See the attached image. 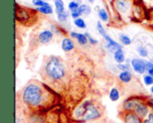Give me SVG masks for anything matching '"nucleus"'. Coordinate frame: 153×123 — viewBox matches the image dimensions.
<instances>
[{
  "label": "nucleus",
  "instance_id": "obj_20",
  "mask_svg": "<svg viewBox=\"0 0 153 123\" xmlns=\"http://www.w3.org/2000/svg\"><path fill=\"white\" fill-rule=\"evenodd\" d=\"M79 11L81 12V13H82V15L83 14V15H89L90 13H91V7L88 5V4H81L80 5V8H79Z\"/></svg>",
  "mask_w": 153,
  "mask_h": 123
},
{
  "label": "nucleus",
  "instance_id": "obj_17",
  "mask_svg": "<svg viewBox=\"0 0 153 123\" xmlns=\"http://www.w3.org/2000/svg\"><path fill=\"white\" fill-rule=\"evenodd\" d=\"M54 3H55V7H56V12L57 14L65 12V4L63 0H54Z\"/></svg>",
  "mask_w": 153,
  "mask_h": 123
},
{
  "label": "nucleus",
  "instance_id": "obj_29",
  "mask_svg": "<svg viewBox=\"0 0 153 123\" xmlns=\"http://www.w3.org/2000/svg\"><path fill=\"white\" fill-rule=\"evenodd\" d=\"M146 71L149 75L153 77V63L152 62H146Z\"/></svg>",
  "mask_w": 153,
  "mask_h": 123
},
{
  "label": "nucleus",
  "instance_id": "obj_6",
  "mask_svg": "<svg viewBox=\"0 0 153 123\" xmlns=\"http://www.w3.org/2000/svg\"><path fill=\"white\" fill-rule=\"evenodd\" d=\"M133 70L138 74H143L146 71V61L140 58H134L131 61Z\"/></svg>",
  "mask_w": 153,
  "mask_h": 123
},
{
  "label": "nucleus",
  "instance_id": "obj_3",
  "mask_svg": "<svg viewBox=\"0 0 153 123\" xmlns=\"http://www.w3.org/2000/svg\"><path fill=\"white\" fill-rule=\"evenodd\" d=\"M45 71L52 80H59L65 76V69L59 57L51 56L45 65Z\"/></svg>",
  "mask_w": 153,
  "mask_h": 123
},
{
  "label": "nucleus",
  "instance_id": "obj_7",
  "mask_svg": "<svg viewBox=\"0 0 153 123\" xmlns=\"http://www.w3.org/2000/svg\"><path fill=\"white\" fill-rule=\"evenodd\" d=\"M122 119L125 123H143V119L134 112H124Z\"/></svg>",
  "mask_w": 153,
  "mask_h": 123
},
{
  "label": "nucleus",
  "instance_id": "obj_10",
  "mask_svg": "<svg viewBox=\"0 0 153 123\" xmlns=\"http://www.w3.org/2000/svg\"><path fill=\"white\" fill-rule=\"evenodd\" d=\"M54 37V32L52 30H43L39 35V41L41 44H48L49 43Z\"/></svg>",
  "mask_w": 153,
  "mask_h": 123
},
{
  "label": "nucleus",
  "instance_id": "obj_8",
  "mask_svg": "<svg viewBox=\"0 0 153 123\" xmlns=\"http://www.w3.org/2000/svg\"><path fill=\"white\" fill-rule=\"evenodd\" d=\"M134 113L139 115L142 119H145L148 114L151 113L150 112V106L148 105L147 103L145 102H141L134 109Z\"/></svg>",
  "mask_w": 153,
  "mask_h": 123
},
{
  "label": "nucleus",
  "instance_id": "obj_18",
  "mask_svg": "<svg viewBox=\"0 0 153 123\" xmlns=\"http://www.w3.org/2000/svg\"><path fill=\"white\" fill-rule=\"evenodd\" d=\"M36 10L38 12H39L40 13H43V14H51V13H53V8H52V6L50 4L47 5V6L37 7Z\"/></svg>",
  "mask_w": 153,
  "mask_h": 123
},
{
  "label": "nucleus",
  "instance_id": "obj_34",
  "mask_svg": "<svg viewBox=\"0 0 153 123\" xmlns=\"http://www.w3.org/2000/svg\"><path fill=\"white\" fill-rule=\"evenodd\" d=\"M147 104H148V105H149L151 108H152L153 109V98H150V99L147 101Z\"/></svg>",
  "mask_w": 153,
  "mask_h": 123
},
{
  "label": "nucleus",
  "instance_id": "obj_2",
  "mask_svg": "<svg viewBox=\"0 0 153 123\" xmlns=\"http://www.w3.org/2000/svg\"><path fill=\"white\" fill-rule=\"evenodd\" d=\"M44 91L42 88L35 83H30L25 87L22 94V102L31 107L36 108L39 107L44 100Z\"/></svg>",
  "mask_w": 153,
  "mask_h": 123
},
{
  "label": "nucleus",
  "instance_id": "obj_27",
  "mask_svg": "<svg viewBox=\"0 0 153 123\" xmlns=\"http://www.w3.org/2000/svg\"><path fill=\"white\" fill-rule=\"evenodd\" d=\"M143 82L146 86H153V77L151 75H145L143 77Z\"/></svg>",
  "mask_w": 153,
  "mask_h": 123
},
{
  "label": "nucleus",
  "instance_id": "obj_13",
  "mask_svg": "<svg viewBox=\"0 0 153 123\" xmlns=\"http://www.w3.org/2000/svg\"><path fill=\"white\" fill-rule=\"evenodd\" d=\"M62 49L65 52H70L74 48V43L71 38H65L62 41Z\"/></svg>",
  "mask_w": 153,
  "mask_h": 123
},
{
  "label": "nucleus",
  "instance_id": "obj_9",
  "mask_svg": "<svg viewBox=\"0 0 153 123\" xmlns=\"http://www.w3.org/2000/svg\"><path fill=\"white\" fill-rule=\"evenodd\" d=\"M105 40L107 41V45H106V47L107 49L109 51V52H112V53H115L116 51H117L118 49H122V45L118 44L117 42H116L115 40H113L108 35H106L104 37Z\"/></svg>",
  "mask_w": 153,
  "mask_h": 123
},
{
  "label": "nucleus",
  "instance_id": "obj_15",
  "mask_svg": "<svg viewBox=\"0 0 153 123\" xmlns=\"http://www.w3.org/2000/svg\"><path fill=\"white\" fill-rule=\"evenodd\" d=\"M132 73L130 72V71H122L119 74V80L124 82V83H129L132 80Z\"/></svg>",
  "mask_w": 153,
  "mask_h": 123
},
{
  "label": "nucleus",
  "instance_id": "obj_39",
  "mask_svg": "<svg viewBox=\"0 0 153 123\" xmlns=\"http://www.w3.org/2000/svg\"><path fill=\"white\" fill-rule=\"evenodd\" d=\"M43 1H46V0H43Z\"/></svg>",
  "mask_w": 153,
  "mask_h": 123
},
{
  "label": "nucleus",
  "instance_id": "obj_30",
  "mask_svg": "<svg viewBox=\"0 0 153 123\" xmlns=\"http://www.w3.org/2000/svg\"><path fill=\"white\" fill-rule=\"evenodd\" d=\"M117 68H118L119 70H121L122 71H130V65H129V64H124V63H120V64H117Z\"/></svg>",
  "mask_w": 153,
  "mask_h": 123
},
{
  "label": "nucleus",
  "instance_id": "obj_11",
  "mask_svg": "<svg viewBox=\"0 0 153 123\" xmlns=\"http://www.w3.org/2000/svg\"><path fill=\"white\" fill-rule=\"evenodd\" d=\"M129 5H130V3L128 0H116L115 2L116 8L121 13H126L129 10Z\"/></svg>",
  "mask_w": 153,
  "mask_h": 123
},
{
  "label": "nucleus",
  "instance_id": "obj_1",
  "mask_svg": "<svg viewBox=\"0 0 153 123\" xmlns=\"http://www.w3.org/2000/svg\"><path fill=\"white\" fill-rule=\"evenodd\" d=\"M73 117L78 122H90L100 118L101 112L94 102L84 101L74 111Z\"/></svg>",
  "mask_w": 153,
  "mask_h": 123
},
{
  "label": "nucleus",
  "instance_id": "obj_28",
  "mask_svg": "<svg viewBox=\"0 0 153 123\" xmlns=\"http://www.w3.org/2000/svg\"><path fill=\"white\" fill-rule=\"evenodd\" d=\"M68 15H69L68 13L65 11L64 13L57 14V19H58V21H59L60 22H64V21H67Z\"/></svg>",
  "mask_w": 153,
  "mask_h": 123
},
{
  "label": "nucleus",
  "instance_id": "obj_4",
  "mask_svg": "<svg viewBox=\"0 0 153 123\" xmlns=\"http://www.w3.org/2000/svg\"><path fill=\"white\" fill-rule=\"evenodd\" d=\"M33 13H31L30 10H27L25 8L20 7L18 4H16L15 7V18L16 21L22 24H30L31 21H33Z\"/></svg>",
  "mask_w": 153,
  "mask_h": 123
},
{
  "label": "nucleus",
  "instance_id": "obj_36",
  "mask_svg": "<svg viewBox=\"0 0 153 123\" xmlns=\"http://www.w3.org/2000/svg\"><path fill=\"white\" fill-rule=\"evenodd\" d=\"M88 1H89V3H91V4H92V3H94L95 0H88Z\"/></svg>",
  "mask_w": 153,
  "mask_h": 123
},
{
  "label": "nucleus",
  "instance_id": "obj_33",
  "mask_svg": "<svg viewBox=\"0 0 153 123\" xmlns=\"http://www.w3.org/2000/svg\"><path fill=\"white\" fill-rule=\"evenodd\" d=\"M71 15H72V17L74 19H77V18H80V16L82 15V13H81V12L79 10H77V11H74V12H72L71 13Z\"/></svg>",
  "mask_w": 153,
  "mask_h": 123
},
{
  "label": "nucleus",
  "instance_id": "obj_12",
  "mask_svg": "<svg viewBox=\"0 0 153 123\" xmlns=\"http://www.w3.org/2000/svg\"><path fill=\"white\" fill-rule=\"evenodd\" d=\"M71 37L73 38H76L78 43L82 46H84L86 45L89 41H88V38L85 36V34H82V33H77L75 31H72L71 32Z\"/></svg>",
  "mask_w": 153,
  "mask_h": 123
},
{
  "label": "nucleus",
  "instance_id": "obj_23",
  "mask_svg": "<svg viewBox=\"0 0 153 123\" xmlns=\"http://www.w3.org/2000/svg\"><path fill=\"white\" fill-rule=\"evenodd\" d=\"M80 8V5H79V3L78 2H75V1H72L68 4V9L71 11V12H74V11H77L79 10Z\"/></svg>",
  "mask_w": 153,
  "mask_h": 123
},
{
  "label": "nucleus",
  "instance_id": "obj_31",
  "mask_svg": "<svg viewBox=\"0 0 153 123\" xmlns=\"http://www.w3.org/2000/svg\"><path fill=\"white\" fill-rule=\"evenodd\" d=\"M143 123H153V112H151L148 116L143 119Z\"/></svg>",
  "mask_w": 153,
  "mask_h": 123
},
{
  "label": "nucleus",
  "instance_id": "obj_32",
  "mask_svg": "<svg viewBox=\"0 0 153 123\" xmlns=\"http://www.w3.org/2000/svg\"><path fill=\"white\" fill-rule=\"evenodd\" d=\"M85 36L88 38V41H89L91 45H96V44H98V40H97V39L92 38L91 37V35H90L88 32H86V33H85Z\"/></svg>",
  "mask_w": 153,
  "mask_h": 123
},
{
  "label": "nucleus",
  "instance_id": "obj_19",
  "mask_svg": "<svg viewBox=\"0 0 153 123\" xmlns=\"http://www.w3.org/2000/svg\"><path fill=\"white\" fill-rule=\"evenodd\" d=\"M98 14H99V17L101 21H108V13L104 8H100L98 12Z\"/></svg>",
  "mask_w": 153,
  "mask_h": 123
},
{
  "label": "nucleus",
  "instance_id": "obj_40",
  "mask_svg": "<svg viewBox=\"0 0 153 123\" xmlns=\"http://www.w3.org/2000/svg\"><path fill=\"white\" fill-rule=\"evenodd\" d=\"M150 1H152V0H150Z\"/></svg>",
  "mask_w": 153,
  "mask_h": 123
},
{
  "label": "nucleus",
  "instance_id": "obj_38",
  "mask_svg": "<svg viewBox=\"0 0 153 123\" xmlns=\"http://www.w3.org/2000/svg\"><path fill=\"white\" fill-rule=\"evenodd\" d=\"M152 63H153V58H152Z\"/></svg>",
  "mask_w": 153,
  "mask_h": 123
},
{
  "label": "nucleus",
  "instance_id": "obj_26",
  "mask_svg": "<svg viewBox=\"0 0 153 123\" xmlns=\"http://www.w3.org/2000/svg\"><path fill=\"white\" fill-rule=\"evenodd\" d=\"M32 4L37 7H42V6L49 5V4L48 2L43 1V0H32Z\"/></svg>",
  "mask_w": 153,
  "mask_h": 123
},
{
  "label": "nucleus",
  "instance_id": "obj_37",
  "mask_svg": "<svg viewBox=\"0 0 153 123\" xmlns=\"http://www.w3.org/2000/svg\"><path fill=\"white\" fill-rule=\"evenodd\" d=\"M77 123H86L85 122H77Z\"/></svg>",
  "mask_w": 153,
  "mask_h": 123
},
{
  "label": "nucleus",
  "instance_id": "obj_25",
  "mask_svg": "<svg viewBox=\"0 0 153 123\" xmlns=\"http://www.w3.org/2000/svg\"><path fill=\"white\" fill-rule=\"evenodd\" d=\"M97 29H98V31H99V33L104 38L106 35H108L107 34V32H106V29H104V27L102 26V24H101V22L99 21H97Z\"/></svg>",
  "mask_w": 153,
  "mask_h": 123
},
{
  "label": "nucleus",
  "instance_id": "obj_21",
  "mask_svg": "<svg viewBox=\"0 0 153 123\" xmlns=\"http://www.w3.org/2000/svg\"><path fill=\"white\" fill-rule=\"evenodd\" d=\"M74 23L77 28H80V29H85L86 28V23H85L84 20L82 18H81V17L77 18V19H74Z\"/></svg>",
  "mask_w": 153,
  "mask_h": 123
},
{
  "label": "nucleus",
  "instance_id": "obj_35",
  "mask_svg": "<svg viewBox=\"0 0 153 123\" xmlns=\"http://www.w3.org/2000/svg\"><path fill=\"white\" fill-rule=\"evenodd\" d=\"M151 92H152V94L153 95V86H152V87H151Z\"/></svg>",
  "mask_w": 153,
  "mask_h": 123
},
{
  "label": "nucleus",
  "instance_id": "obj_24",
  "mask_svg": "<svg viewBox=\"0 0 153 123\" xmlns=\"http://www.w3.org/2000/svg\"><path fill=\"white\" fill-rule=\"evenodd\" d=\"M137 52L140 55V56H142V57H147L148 56V50L143 46H140L137 47Z\"/></svg>",
  "mask_w": 153,
  "mask_h": 123
},
{
  "label": "nucleus",
  "instance_id": "obj_16",
  "mask_svg": "<svg viewBox=\"0 0 153 123\" xmlns=\"http://www.w3.org/2000/svg\"><path fill=\"white\" fill-rule=\"evenodd\" d=\"M119 98H120V93L117 90V88H112L109 92V99L112 102H117L119 100Z\"/></svg>",
  "mask_w": 153,
  "mask_h": 123
},
{
  "label": "nucleus",
  "instance_id": "obj_5",
  "mask_svg": "<svg viewBox=\"0 0 153 123\" xmlns=\"http://www.w3.org/2000/svg\"><path fill=\"white\" fill-rule=\"evenodd\" d=\"M144 102L143 98L139 96H131L127 99H126L123 103V111L124 112H134L135 107L141 103Z\"/></svg>",
  "mask_w": 153,
  "mask_h": 123
},
{
  "label": "nucleus",
  "instance_id": "obj_14",
  "mask_svg": "<svg viewBox=\"0 0 153 123\" xmlns=\"http://www.w3.org/2000/svg\"><path fill=\"white\" fill-rule=\"evenodd\" d=\"M114 59L118 64L123 63L126 61V56H125V53L123 49H118L117 51L114 53Z\"/></svg>",
  "mask_w": 153,
  "mask_h": 123
},
{
  "label": "nucleus",
  "instance_id": "obj_22",
  "mask_svg": "<svg viewBox=\"0 0 153 123\" xmlns=\"http://www.w3.org/2000/svg\"><path fill=\"white\" fill-rule=\"evenodd\" d=\"M119 39H120L121 43H122L124 46H129V45H131V43H132L131 38H130L128 36L125 35V34H121V35L119 36Z\"/></svg>",
  "mask_w": 153,
  "mask_h": 123
}]
</instances>
